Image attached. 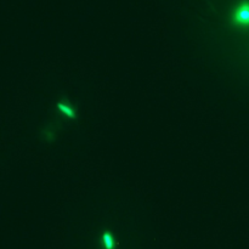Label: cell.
Masks as SVG:
<instances>
[{
	"label": "cell",
	"instance_id": "cell-1",
	"mask_svg": "<svg viewBox=\"0 0 249 249\" xmlns=\"http://www.w3.org/2000/svg\"><path fill=\"white\" fill-rule=\"evenodd\" d=\"M230 21L233 27L239 30L249 28V0H242L234 6Z\"/></svg>",
	"mask_w": 249,
	"mask_h": 249
},
{
	"label": "cell",
	"instance_id": "cell-2",
	"mask_svg": "<svg viewBox=\"0 0 249 249\" xmlns=\"http://www.w3.org/2000/svg\"><path fill=\"white\" fill-rule=\"evenodd\" d=\"M56 109L64 119L67 121H73L77 118L76 106L68 100H61L56 104Z\"/></svg>",
	"mask_w": 249,
	"mask_h": 249
},
{
	"label": "cell",
	"instance_id": "cell-3",
	"mask_svg": "<svg viewBox=\"0 0 249 249\" xmlns=\"http://www.w3.org/2000/svg\"><path fill=\"white\" fill-rule=\"evenodd\" d=\"M101 246L104 249H116L117 241L113 232L109 230H105L101 234Z\"/></svg>",
	"mask_w": 249,
	"mask_h": 249
}]
</instances>
